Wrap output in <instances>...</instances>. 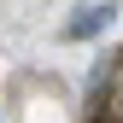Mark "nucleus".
<instances>
[{
	"mask_svg": "<svg viewBox=\"0 0 123 123\" xmlns=\"http://www.w3.org/2000/svg\"><path fill=\"white\" fill-rule=\"evenodd\" d=\"M100 29H111V6H82L65 24V41H88V35H100Z\"/></svg>",
	"mask_w": 123,
	"mask_h": 123,
	"instance_id": "nucleus-1",
	"label": "nucleus"
}]
</instances>
